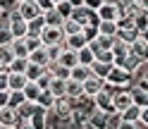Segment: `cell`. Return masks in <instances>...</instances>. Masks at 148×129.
Instances as JSON below:
<instances>
[{
  "label": "cell",
  "instance_id": "cell-1",
  "mask_svg": "<svg viewBox=\"0 0 148 129\" xmlns=\"http://www.w3.org/2000/svg\"><path fill=\"white\" fill-rule=\"evenodd\" d=\"M105 84H108L110 89H129V84H132V74H129L127 69L115 67V64H112V69H110Z\"/></svg>",
  "mask_w": 148,
  "mask_h": 129
},
{
  "label": "cell",
  "instance_id": "cell-2",
  "mask_svg": "<svg viewBox=\"0 0 148 129\" xmlns=\"http://www.w3.org/2000/svg\"><path fill=\"white\" fill-rule=\"evenodd\" d=\"M38 38L43 43V48H50V45H62L64 34H62V29H58V26H43Z\"/></svg>",
  "mask_w": 148,
  "mask_h": 129
},
{
  "label": "cell",
  "instance_id": "cell-3",
  "mask_svg": "<svg viewBox=\"0 0 148 129\" xmlns=\"http://www.w3.org/2000/svg\"><path fill=\"white\" fill-rule=\"evenodd\" d=\"M134 100H132V93H129V89H112V108L115 113H124L127 108H132Z\"/></svg>",
  "mask_w": 148,
  "mask_h": 129
},
{
  "label": "cell",
  "instance_id": "cell-4",
  "mask_svg": "<svg viewBox=\"0 0 148 129\" xmlns=\"http://www.w3.org/2000/svg\"><path fill=\"white\" fill-rule=\"evenodd\" d=\"M93 105H96V110H100V113H105V115H112V113H115V108H112V89H110L108 84H105V89L93 98Z\"/></svg>",
  "mask_w": 148,
  "mask_h": 129
},
{
  "label": "cell",
  "instance_id": "cell-5",
  "mask_svg": "<svg viewBox=\"0 0 148 129\" xmlns=\"http://www.w3.org/2000/svg\"><path fill=\"white\" fill-rule=\"evenodd\" d=\"M72 110H74V100H69V98H55V105H53V110L50 113L60 119V122H67L69 119V115H72Z\"/></svg>",
  "mask_w": 148,
  "mask_h": 129
},
{
  "label": "cell",
  "instance_id": "cell-6",
  "mask_svg": "<svg viewBox=\"0 0 148 129\" xmlns=\"http://www.w3.org/2000/svg\"><path fill=\"white\" fill-rule=\"evenodd\" d=\"M96 17H98V22H117L119 19V7L115 3H103L96 10Z\"/></svg>",
  "mask_w": 148,
  "mask_h": 129
},
{
  "label": "cell",
  "instance_id": "cell-7",
  "mask_svg": "<svg viewBox=\"0 0 148 129\" xmlns=\"http://www.w3.org/2000/svg\"><path fill=\"white\" fill-rule=\"evenodd\" d=\"M88 41H86V36L84 34H74V36H64V41H62V48H67V50H74V53H79L81 48H86Z\"/></svg>",
  "mask_w": 148,
  "mask_h": 129
},
{
  "label": "cell",
  "instance_id": "cell-8",
  "mask_svg": "<svg viewBox=\"0 0 148 129\" xmlns=\"http://www.w3.org/2000/svg\"><path fill=\"white\" fill-rule=\"evenodd\" d=\"M108 117H110V115H105V113H100V110L93 108V110L86 115V124L93 127V129H108Z\"/></svg>",
  "mask_w": 148,
  "mask_h": 129
},
{
  "label": "cell",
  "instance_id": "cell-9",
  "mask_svg": "<svg viewBox=\"0 0 148 129\" xmlns=\"http://www.w3.org/2000/svg\"><path fill=\"white\" fill-rule=\"evenodd\" d=\"M81 86H84V96H86V98H96V96L100 93V91L105 89V81H103V79L91 77V79H86Z\"/></svg>",
  "mask_w": 148,
  "mask_h": 129
},
{
  "label": "cell",
  "instance_id": "cell-10",
  "mask_svg": "<svg viewBox=\"0 0 148 129\" xmlns=\"http://www.w3.org/2000/svg\"><path fill=\"white\" fill-rule=\"evenodd\" d=\"M17 14H19L24 22H31V19H36V17H41L36 3H19V7H17Z\"/></svg>",
  "mask_w": 148,
  "mask_h": 129
},
{
  "label": "cell",
  "instance_id": "cell-11",
  "mask_svg": "<svg viewBox=\"0 0 148 129\" xmlns=\"http://www.w3.org/2000/svg\"><path fill=\"white\" fill-rule=\"evenodd\" d=\"M129 48H132V55H134L138 62H148V43L141 38V36H138V38L129 45Z\"/></svg>",
  "mask_w": 148,
  "mask_h": 129
},
{
  "label": "cell",
  "instance_id": "cell-12",
  "mask_svg": "<svg viewBox=\"0 0 148 129\" xmlns=\"http://www.w3.org/2000/svg\"><path fill=\"white\" fill-rule=\"evenodd\" d=\"M129 93H132L134 105H138V108H146V105H148V89H146L143 84H138V86H134V89H129Z\"/></svg>",
  "mask_w": 148,
  "mask_h": 129
},
{
  "label": "cell",
  "instance_id": "cell-13",
  "mask_svg": "<svg viewBox=\"0 0 148 129\" xmlns=\"http://www.w3.org/2000/svg\"><path fill=\"white\" fill-rule=\"evenodd\" d=\"M112 55H115V62H122V60H127L129 55H132V48H129V43L119 41L117 36H115V43H112Z\"/></svg>",
  "mask_w": 148,
  "mask_h": 129
},
{
  "label": "cell",
  "instance_id": "cell-14",
  "mask_svg": "<svg viewBox=\"0 0 148 129\" xmlns=\"http://www.w3.org/2000/svg\"><path fill=\"white\" fill-rule=\"evenodd\" d=\"M0 124L3 127H19L22 122H19V117H17V110L5 105L3 110H0Z\"/></svg>",
  "mask_w": 148,
  "mask_h": 129
},
{
  "label": "cell",
  "instance_id": "cell-15",
  "mask_svg": "<svg viewBox=\"0 0 148 129\" xmlns=\"http://www.w3.org/2000/svg\"><path fill=\"white\" fill-rule=\"evenodd\" d=\"M26 84H29V79L24 74H12V72H7V91H24Z\"/></svg>",
  "mask_w": 148,
  "mask_h": 129
},
{
  "label": "cell",
  "instance_id": "cell-16",
  "mask_svg": "<svg viewBox=\"0 0 148 129\" xmlns=\"http://www.w3.org/2000/svg\"><path fill=\"white\" fill-rule=\"evenodd\" d=\"M96 31H98V36L115 38L117 31H119V26H117V22H98V24H96Z\"/></svg>",
  "mask_w": 148,
  "mask_h": 129
},
{
  "label": "cell",
  "instance_id": "cell-17",
  "mask_svg": "<svg viewBox=\"0 0 148 129\" xmlns=\"http://www.w3.org/2000/svg\"><path fill=\"white\" fill-rule=\"evenodd\" d=\"M58 62L62 64V67H67V69H74V67L79 64V58H77V53H74V50H67V48H62V53H60Z\"/></svg>",
  "mask_w": 148,
  "mask_h": 129
},
{
  "label": "cell",
  "instance_id": "cell-18",
  "mask_svg": "<svg viewBox=\"0 0 148 129\" xmlns=\"http://www.w3.org/2000/svg\"><path fill=\"white\" fill-rule=\"evenodd\" d=\"M81 96H84V86H81L79 81H72V79H67V89H64V98H69V100H79Z\"/></svg>",
  "mask_w": 148,
  "mask_h": 129
},
{
  "label": "cell",
  "instance_id": "cell-19",
  "mask_svg": "<svg viewBox=\"0 0 148 129\" xmlns=\"http://www.w3.org/2000/svg\"><path fill=\"white\" fill-rule=\"evenodd\" d=\"M69 79H72V81H79V84H84L86 79H91V67L77 64L74 69H69Z\"/></svg>",
  "mask_w": 148,
  "mask_h": 129
},
{
  "label": "cell",
  "instance_id": "cell-20",
  "mask_svg": "<svg viewBox=\"0 0 148 129\" xmlns=\"http://www.w3.org/2000/svg\"><path fill=\"white\" fill-rule=\"evenodd\" d=\"M64 89H67V81L64 79H50V84H48V93L53 96V98H62L64 96Z\"/></svg>",
  "mask_w": 148,
  "mask_h": 129
},
{
  "label": "cell",
  "instance_id": "cell-21",
  "mask_svg": "<svg viewBox=\"0 0 148 129\" xmlns=\"http://www.w3.org/2000/svg\"><path fill=\"white\" fill-rule=\"evenodd\" d=\"M110 69H112V64H105V62H93L91 64V77H96V79H108V74H110Z\"/></svg>",
  "mask_w": 148,
  "mask_h": 129
},
{
  "label": "cell",
  "instance_id": "cell-22",
  "mask_svg": "<svg viewBox=\"0 0 148 129\" xmlns=\"http://www.w3.org/2000/svg\"><path fill=\"white\" fill-rule=\"evenodd\" d=\"M34 113H36V103H29V100H24V103L17 108V117H19V122H29Z\"/></svg>",
  "mask_w": 148,
  "mask_h": 129
},
{
  "label": "cell",
  "instance_id": "cell-23",
  "mask_svg": "<svg viewBox=\"0 0 148 129\" xmlns=\"http://www.w3.org/2000/svg\"><path fill=\"white\" fill-rule=\"evenodd\" d=\"M138 115H141V108L132 105V108H127L124 113H119V119L127 122V124H138Z\"/></svg>",
  "mask_w": 148,
  "mask_h": 129
},
{
  "label": "cell",
  "instance_id": "cell-24",
  "mask_svg": "<svg viewBox=\"0 0 148 129\" xmlns=\"http://www.w3.org/2000/svg\"><path fill=\"white\" fill-rule=\"evenodd\" d=\"M26 67H29V58H14L10 62V67H7V72H12V74H26Z\"/></svg>",
  "mask_w": 148,
  "mask_h": 129
},
{
  "label": "cell",
  "instance_id": "cell-25",
  "mask_svg": "<svg viewBox=\"0 0 148 129\" xmlns=\"http://www.w3.org/2000/svg\"><path fill=\"white\" fill-rule=\"evenodd\" d=\"M45 117H48V113H45V110H41L38 105H36V113L31 115L29 124H31L34 129H45Z\"/></svg>",
  "mask_w": 148,
  "mask_h": 129
},
{
  "label": "cell",
  "instance_id": "cell-26",
  "mask_svg": "<svg viewBox=\"0 0 148 129\" xmlns=\"http://www.w3.org/2000/svg\"><path fill=\"white\" fill-rule=\"evenodd\" d=\"M43 17V24L45 26H58V29H60V26H62V14L58 12V10H50V12H45V14H41Z\"/></svg>",
  "mask_w": 148,
  "mask_h": 129
},
{
  "label": "cell",
  "instance_id": "cell-27",
  "mask_svg": "<svg viewBox=\"0 0 148 129\" xmlns=\"http://www.w3.org/2000/svg\"><path fill=\"white\" fill-rule=\"evenodd\" d=\"M24 98L29 100V103H36V100H38V96H41V89H38V84H36V81H29V84L24 86Z\"/></svg>",
  "mask_w": 148,
  "mask_h": 129
},
{
  "label": "cell",
  "instance_id": "cell-28",
  "mask_svg": "<svg viewBox=\"0 0 148 129\" xmlns=\"http://www.w3.org/2000/svg\"><path fill=\"white\" fill-rule=\"evenodd\" d=\"M36 105H38L41 110H45V113H50L53 105H55V98L48 93V91H41V96H38V100H36Z\"/></svg>",
  "mask_w": 148,
  "mask_h": 129
},
{
  "label": "cell",
  "instance_id": "cell-29",
  "mask_svg": "<svg viewBox=\"0 0 148 129\" xmlns=\"http://www.w3.org/2000/svg\"><path fill=\"white\" fill-rule=\"evenodd\" d=\"M60 29H62L64 36H74V34H81V24H79V22H74L72 17H69V19H64V22H62Z\"/></svg>",
  "mask_w": 148,
  "mask_h": 129
},
{
  "label": "cell",
  "instance_id": "cell-30",
  "mask_svg": "<svg viewBox=\"0 0 148 129\" xmlns=\"http://www.w3.org/2000/svg\"><path fill=\"white\" fill-rule=\"evenodd\" d=\"M29 62L45 67V62H48V53H45V48H43V45H41V48H36L34 53H29Z\"/></svg>",
  "mask_w": 148,
  "mask_h": 129
},
{
  "label": "cell",
  "instance_id": "cell-31",
  "mask_svg": "<svg viewBox=\"0 0 148 129\" xmlns=\"http://www.w3.org/2000/svg\"><path fill=\"white\" fill-rule=\"evenodd\" d=\"M45 74V69L41 67V64H34V62H29V67H26V79H29V81H38L41 77Z\"/></svg>",
  "mask_w": 148,
  "mask_h": 129
},
{
  "label": "cell",
  "instance_id": "cell-32",
  "mask_svg": "<svg viewBox=\"0 0 148 129\" xmlns=\"http://www.w3.org/2000/svg\"><path fill=\"white\" fill-rule=\"evenodd\" d=\"M12 60H14L12 48H10V45H0V67H3V69H7Z\"/></svg>",
  "mask_w": 148,
  "mask_h": 129
},
{
  "label": "cell",
  "instance_id": "cell-33",
  "mask_svg": "<svg viewBox=\"0 0 148 129\" xmlns=\"http://www.w3.org/2000/svg\"><path fill=\"white\" fill-rule=\"evenodd\" d=\"M10 48H12V53H14V58H29V50H26L24 38H14V41L10 43Z\"/></svg>",
  "mask_w": 148,
  "mask_h": 129
},
{
  "label": "cell",
  "instance_id": "cell-34",
  "mask_svg": "<svg viewBox=\"0 0 148 129\" xmlns=\"http://www.w3.org/2000/svg\"><path fill=\"white\" fill-rule=\"evenodd\" d=\"M77 58H79V64H84V67H91V64L96 62V58H93V53H91L88 45H86V48H81V50L77 53Z\"/></svg>",
  "mask_w": 148,
  "mask_h": 129
},
{
  "label": "cell",
  "instance_id": "cell-35",
  "mask_svg": "<svg viewBox=\"0 0 148 129\" xmlns=\"http://www.w3.org/2000/svg\"><path fill=\"white\" fill-rule=\"evenodd\" d=\"M26 26H29V34L26 36H41V31H43V17H36V19H31V22H26Z\"/></svg>",
  "mask_w": 148,
  "mask_h": 129
},
{
  "label": "cell",
  "instance_id": "cell-36",
  "mask_svg": "<svg viewBox=\"0 0 148 129\" xmlns=\"http://www.w3.org/2000/svg\"><path fill=\"white\" fill-rule=\"evenodd\" d=\"M24 93L22 91H10V98H7V108H12V110H17L22 103H24Z\"/></svg>",
  "mask_w": 148,
  "mask_h": 129
},
{
  "label": "cell",
  "instance_id": "cell-37",
  "mask_svg": "<svg viewBox=\"0 0 148 129\" xmlns=\"http://www.w3.org/2000/svg\"><path fill=\"white\" fill-rule=\"evenodd\" d=\"M14 38H12V34H10V29H7V24L3 22L0 24V45H10Z\"/></svg>",
  "mask_w": 148,
  "mask_h": 129
},
{
  "label": "cell",
  "instance_id": "cell-38",
  "mask_svg": "<svg viewBox=\"0 0 148 129\" xmlns=\"http://www.w3.org/2000/svg\"><path fill=\"white\" fill-rule=\"evenodd\" d=\"M24 43H26V50H29V53H34L36 48H41V38H38V36H24Z\"/></svg>",
  "mask_w": 148,
  "mask_h": 129
},
{
  "label": "cell",
  "instance_id": "cell-39",
  "mask_svg": "<svg viewBox=\"0 0 148 129\" xmlns=\"http://www.w3.org/2000/svg\"><path fill=\"white\" fill-rule=\"evenodd\" d=\"M45 53H48V62H58L60 53H62V45H50V48H45Z\"/></svg>",
  "mask_w": 148,
  "mask_h": 129
},
{
  "label": "cell",
  "instance_id": "cell-40",
  "mask_svg": "<svg viewBox=\"0 0 148 129\" xmlns=\"http://www.w3.org/2000/svg\"><path fill=\"white\" fill-rule=\"evenodd\" d=\"M55 10L62 14V19H69V17H72V7H69L67 0H64V3H60V5H55Z\"/></svg>",
  "mask_w": 148,
  "mask_h": 129
},
{
  "label": "cell",
  "instance_id": "cell-41",
  "mask_svg": "<svg viewBox=\"0 0 148 129\" xmlns=\"http://www.w3.org/2000/svg\"><path fill=\"white\" fill-rule=\"evenodd\" d=\"M36 7H38V12H41V14H45V12L55 10V5L50 3V0H36Z\"/></svg>",
  "mask_w": 148,
  "mask_h": 129
},
{
  "label": "cell",
  "instance_id": "cell-42",
  "mask_svg": "<svg viewBox=\"0 0 148 129\" xmlns=\"http://www.w3.org/2000/svg\"><path fill=\"white\" fill-rule=\"evenodd\" d=\"M103 3H105V0H84V7H86V10H91V12H96Z\"/></svg>",
  "mask_w": 148,
  "mask_h": 129
},
{
  "label": "cell",
  "instance_id": "cell-43",
  "mask_svg": "<svg viewBox=\"0 0 148 129\" xmlns=\"http://www.w3.org/2000/svg\"><path fill=\"white\" fill-rule=\"evenodd\" d=\"M138 124L141 127H148V105L141 108V115H138Z\"/></svg>",
  "mask_w": 148,
  "mask_h": 129
},
{
  "label": "cell",
  "instance_id": "cell-44",
  "mask_svg": "<svg viewBox=\"0 0 148 129\" xmlns=\"http://www.w3.org/2000/svg\"><path fill=\"white\" fill-rule=\"evenodd\" d=\"M0 91H7V69H0Z\"/></svg>",
  "mask_w": 148,
  "mask_h": 129
},
{
  "label": "cell",
  "instance_id": "cell-45",
  "mask_svg": "<svg viewBox=\"0 0 148 129\" xmlns=\"http://www.w3.org/2000/svg\"><path fill=\"white\" fill-rule=\"evenodd\" d=\"M7 98H10V91H0V108L7 105Z\"/></svg>",
  "mask_w": 148,
  "mask_h": 129
},
{
  "label": "cell",
  "instance_id": "cell-46",
  "mask_svg": "<svg viewBox=\"0 0 148 129\" xmlns=\"http://www.w3.org/2000/svg\"><path fill=\"white\" fill-rule=\"evenodd\" d=\"M72 10H77V7H84V0H67Z\"/></svg>",
  "mask_w": 148,
  "mask_h": 129
},
{
  "label": "cell",
  "instance_id": "cell-47",
  "mask_svg": "<svg viewBox=\"0 0 148 129\" xmlns=\"http://www.w3.org/2000/svg\"><path fill=\"white\" fill-rule=\"evenodd\" d=\"M17 129H34V127H31V124H29V122H22V124H19V127H17Z\"/></svg>",
  "mask_w": 148,
  "mask_h": 129
},
{
  "label": "cell",
  "instance_id": "cell-48",
  "mask_svg": "<svg viewBox=\"0 0 148 129\" xmlns=\"http://www.w3.org/2000/svg\"><path fill=\"white\" fill-rule=\"evenodd\" d=\"M50 3H53V5H60V3H64V0H50Z\"/></svg>",
  "mask_w": 148,
  "mask_h": 129
},
{
  "label": "cell",
  "instance_id": "cell-49",
  "mask_svg": "<svg viewBox=\"0 0 148 129\" xmlns=\"http://www.w3.org/2000/svg\"><path fill=\"white\" fill-rule=\"evenodd\" d=\"M143 86H146V89H148V77H146V79H143Z\"/></svg>",
  "mask_w": 148,
  "mask_h": 129
},
{
  "label": "cell",
  "instance_id": "cell-50",
  "mask_svg": "<svg viewBox=\"0 0 148 129\" xmlns=\"http://www.w3.org/2000/svg\"><path fill=\"white\" fill-rule=\"evenodd\" d=\"M19 3H36V0H19Z\"/></svg>",
  "mask_w": 148,
  "mask_h": 129
},
{
  "label": "cell",
  "instance_id": "cell-51",
  "mask_svg": "<svg viewBox=\"0 0 148 129\" xmlns=\"http://www.w3.org/2000/svg\"><path fill=\"white\" fill-rule=\"evenodd\" d=\"M5 129H17V127H5Z\"/></svg>",
  "mask_w": 148,
  "mask_h": 129
},
{
  "label": "cell",
  "instance_id": "cell-52",
  "mask_svg": "<svg viewBox=\"0 0 148 129\" xmlns=\"http://www.w3.org/2000/svg\"><path fill=\"white\" fill-rule=\"evenodd\" d=\"M0 129H5V127H3V124H0Z\"/></svg>",
  "mask_w": 148,
  "mask_h": 129
},
{
  "label": "cell",
  "instance_id": "cell-53",
  "mask_svg": "<svg viewBox=\"0 0 148 129\" xmlns=\"http://www.w3.org/2000/svg\"><path fill=\"white\" fill-rule=\"evenodd\" d=\"M0 110H3V108H0Z\"/></svg>",
  "mask_w": 148,
  "mask_h": 129
},
{
  "label": "cell",
  "instance_id": "cell-54",
  "mask_svg": "<svg viewBox=\"0 0 148 129\" xmlns=\"http://www.w3.org/2000/svg\"><path fill=\"white\" fill-rule=\"evenodd\" d=\"M0 69H3V67H0Z\"/></svg>",
  "mask_w": 148,
  "mask_h": 129
}]
</instances>
